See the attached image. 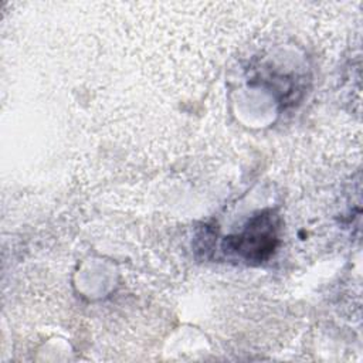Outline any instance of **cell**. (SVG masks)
I'll return each instance as SVG.
<instances>
[{
  "label": "cell",
  "mask_w": 363,
  "mask_h": 363,
  "mask_svg": "<svg viewBox=\"0 0 363 363\" xmlns=\"http://www.w3.org/2000/svg\"><path fill=\"white\" fill-rule=\"evenodd\" d=\"M275 227L269 216H259L230 242L233 248L245 259H262L271 254L275 247Z\"/></svg>",
  "instance_id": "6da1fadb"
}]
</instances>
